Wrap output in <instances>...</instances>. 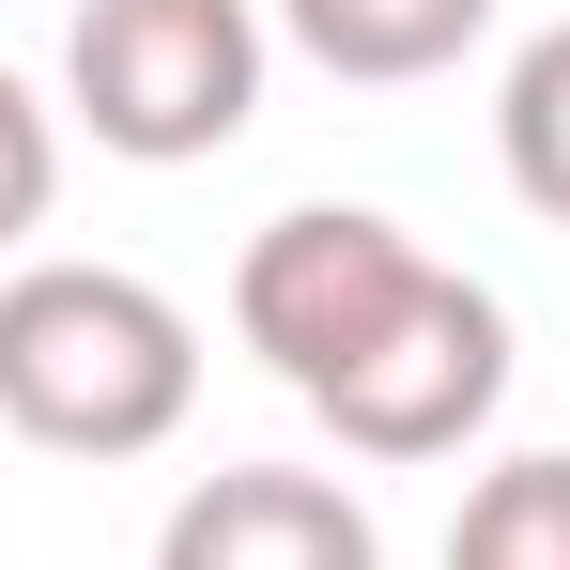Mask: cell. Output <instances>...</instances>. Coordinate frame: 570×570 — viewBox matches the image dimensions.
Wrapping results in <instances>:
<instances>
[{
  "mask_svg": "<svg viewBox=\"0 0 570 570\" xmlns=\"http://www.w3.org/2000/svg\"><path fill=\"white\" fill-rule=\"evenodd\" d=\"M200 401V324L124 263H16L0 278V432L62 463H139Z\"/></svg>",
  "mask_w": 570,
  "mask_h": 570,
  "instance_id": "obj_1",
  "label": "cell"
},
{
  "mask_svg": "<svg viewBox=\"0 0 570 570\" xmlns=\"http://www.w3.org/2000/svg\"><path fill=\"white\" fill-rule=\"evenodd\" d=\"M62 94L94 124V155H124V170L232 155L263 108V0H78Z\"/></svg>",
  "mask_w": 570,
  "mask_h": 570,
  "instance_id": "obj_2",
  "label": "cell"
},
{
  "mask_svg": "<svg viewBox=\"0 0 570 570\" xmlns=\"http://www.w3.org/2000/svg\"><path fill=\"white\" fill-rule=\"evenodd\" d=\"M432 278V247L371 216V200H293L247 232V263H232V324H247V355L308 401V385H340L371 355L385 324H401V293Z\"/></svg>",
  "mask_w": 570,
  "mask_h": 570,
  "instance_id": "obj_3",
  "label": "cell"
},
{
  "mask_svg": "<svg viewBox=\"0 0 570 570\" xmlns=\"http://www.w3.org/2000/svg\"><path fill=\"white\" fill-rule=\"evenodd\" d=\"M493 401H509V308H493L463 263H432V278L401 293V324H385L340 385H308V416H324L355 463H448Z\"/></svg>",
  "mask_w": 570,
  "mask_h": 570,
  "instance_id": "obj_4",
  "label": "cell"
},
{
  "mask_svg": "<svg viewBox=\"0 0 570 570\" xmlns=\"http://www.w3.org/2000/svg\"><path fill=\"white\" fill-rule=\"evenodd\" d=\"M155 570H385L371 509L308 463H232L155 524Z\"/></svg>",
  "mask_w": 570,
  "mask_h": 570,
  "instance_id": "obj_5",
  "label": "cell"
},
{
  "mask_svg": "<svg viewBox=\"0 0 570 570\" xmlns=\"http://www.w3.org/2000/svg\"><path fill=\"white\" fill-rule=\"evenodd\" d=\"M278 31L324 62V78H355V94H401V78H448L478 31H493V0H278Z\"/></svg>",
  "mask_w": 570,
  "mask_h": 570,
  "instance_id": "obj_6",
  "label": "cell"
},
{
  "mask_svg": "<svg viewBox=\"0 0 570 570\" xmlns=\"http://www.w3.org/2000/svg\"><path fill=\"white\" fill-rule=\"evenodd\" d=\"M448 570H570V448H524L478 478L448 524Z\"/></svg>",
  "mask_w": 570,
  "mask_h": 570,
  "instance_id": "obj_7",
  "label": "cell"
},
{
  "mask_svg": "<svg viewBox=\"0 0 570 570\" xmlns=\"http://www.w3.org/2000/svg\"><path fill=\"white\" fill-rule=\"evenodd\" d=\"M493 155H509L524 216H556V232H570V16L509 62V94H493Z\"/></svg>",
  "mask_w": 570,
  "mask_h": 570,
  "instance_id": "obj_8",
  "label": "cell"
},
{
  "mask_svg": "<svg viewBox=\"0 0 570 570\" xmlns=\"http://www.w3.org/2000/svg\"><path fill=\"white\" fill-rule=\"evenodd\" d=\"M47 200H62V124H47L31 78L0 62V247H31V232H47Z\"/></svg>",
  "mask_w": 570,
  "mask_h": 570,
  "instance_id": "obj_9",
  "label": "cell"
}]
</instances>
